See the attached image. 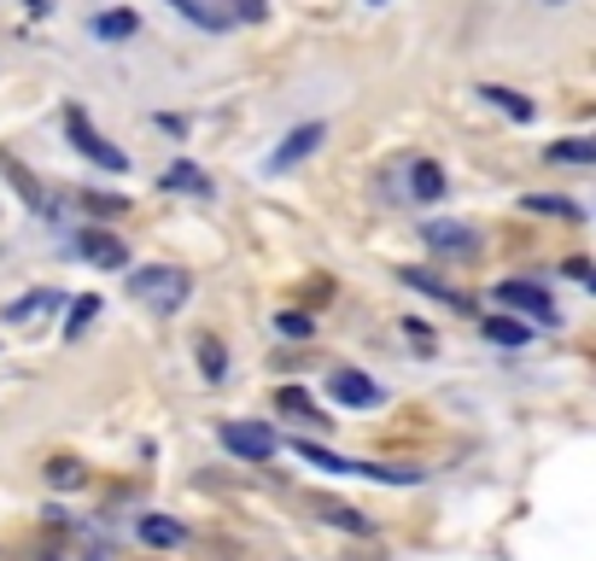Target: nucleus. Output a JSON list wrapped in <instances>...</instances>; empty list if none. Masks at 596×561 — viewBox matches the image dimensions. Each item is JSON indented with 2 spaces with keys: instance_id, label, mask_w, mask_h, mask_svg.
<instances>
[{
  "instance_id": "f257e3e1",
  "label": "nucleus",
  "mask_w": 596,
  "mask_h": 561,
  "mask_svg": "<svg viewBox=\"0 0 596 561\" xmlns=\"http://www.w3.org/2000/svg\"><path fill=\"white\" fill-rule=\"evenodd\" d=\"M129 299H140L153 316H176V310L194 299V281H188V269H176V263H140L129 276Z\"/></svg>"
},
{
  "instance_id": "f03ea898",
  "label": "nucleus",
  "mask_w": 596,
  "mask_h": 561,
  "mask_svg": "<svg viewBox=\"0 0 596 561\" xmlns=\"http://www.w3.org/2000/svg\"><path fill=\"white\" fill-rule=\"evenodd\" d=\"M65 141H71V147H76L82 158H88V164H100V170H112V176L129 170V153L112 147V141L88 123V112H82V106H71V112H65Z\"/></svg>"
},
{
  "instance_id": "7ed1b4c3",
  "label": "nucleus",
  "mask_w": 596,
  "mask_h": 561,
  "mask_svg": "<svg viewBox=\"0 0 596 561\" xmlns=\"http://www.w3.org/2000/svg\"><path fill=\"white\" fill-rule=\"evenodd\" d=\"M217 439H222L229 456H240V463H270V456L281 450L275 427H263V422H222Z\"/></svg>"
},
{
  "instance_id": "20e7f679",
  "label": "nucleus",
  "mask_w": 596,
  "mask_h": 561,
  "mask_svg": "<svg viewBox=\"0 0 596 561\" xmlns=\"http://www.w3.org/2000/svg\"><path fill=\"white\" fill-rule=\"evenodd\" d=\"M322 141H327V129H322V123H299V129L293 135H286L281 141V147L270 153V158H263V170H293V164H304V158H311V153H322Z\"/></svg>"
},
{
  "instance_id": "39448f33",
  "label": "nucleus",
  "mask_w": 596,
  "mask_h": 561,
  "mask_svg": "<svg viewBox=\"0 0 596 561\" xmlns=\"http://www.w3.org/2000/svg\"><path fill=\"white\" fill-rule=\"evenodd\" d=\"M498 304L526 310V316H539L544 328H556V299H550L539 281H498Z\"/></svg>"
},
{
  "instance_id": "423d86ee",
  "label": "nucleus",
  "mask_w": 596,
  "mask_h": 561,
  "mask_svg": "<svg viewBox=\"0 0 596 561\" xmlns=\"http://www.w3.org/2000/svg\"><path fill=\"white\" fill-rule=\"evenodd\" d=\"M327 392L345 404V409H380L386 404V392L368 381V374H357V368H339V374H327Z\"/></svg>"
},
{
  "instance_id": "0eeeda50",
  "label": "nucleus",
  "mask_w": 596,
  "mask_h": 561,
  "mask_svg": "<svg viewBox=\"0 0 596 561\" xmlns=\"http://www.w3.org/2000/svg\"><path fill=\"white\" fill-rule=\"evenodd\" d=\"M421 240H427V252H439V258H474L480 252V235L462 222H427Z\"/></svg>"
},
{
  "instance_id": "6e6552de",
  "label": "nucleus",
  "mask_w": 596,
  "mask_h": 561,
  "mask_svg": "<svg viewBox=\"0 0 596 561\" xmlns=\"http://www.w3.org/2000/svg\"><path fill=\"white\" fill-rule=\"evenodd\" d=\"M76 258H88L100 269H123V263H129V246H123L117 235H106V228H82V235H76Z\"/></svg>"
},
{
  "instance_id": "1a4fd4ad",
  "label": "nucleus",
  "mask_w": 596,
  "mask_h": 561,
  "mask_svg": "<svg viewBox=\"0 0 596 561\" xmlns=\"http://www.w3.org/2000/svg\"><path fill=\"white\" fill-rule=\"evenodd\" d=\"M311 509H316V521H322V527H334V532H352V538H368V532H375V521H368L363 509L339 503V497H316Z\"/></svg>"
},
{
  "instance_id": "9d476101",
  "label": "nucleus",
  "mask_w": 596,
  "mask_h": 561,
  "mask_svg": "<svg viewBox=\"0 0 596 561\" xmlns=\"http://www.w3.org/2000/svg\"><path fill=\"white\" fill-rule=\"evenodd\" d=\"M135 538H140L147 550H181V544H188V527H181L176 515H140V521H135Z\"/></svg>"
},
{
  "instance_id": "9b49d317",
  "label": "nucleus",
  "mask_w": 596,
  "mask_h": 561,
  "mask_svg": "<svg viewBox=\"0 0 596 561\" xmlns=\"http://www.w3.org/2000/svg\"><path fill=\"white\" fill-rule=\"evenodd\" d=\"M158 187H164V194H188V199H211V176H205L199 164H188V158H176L170 170L158 176Z\"/></svg>"
},
{
  "instance_id": "f8f14e48",
  "label": "nucleus",
  "mask_w": 596,
  "mask_h": 561,
  "mask_svg": "<svg viewBox=\"0 0 596 561\" xmlns=\"http://www.w3.org/2000/svg\"><path fill=\"white\" fill-rule=\"evenodd\" d=\"M0 170H7V176L18 181V194H24L30 211H41V217H53V211H59V199L48 194V187H35V176H30V170H24V164H18L12 153H0Z\"/></svg>"
},
{
  "instance_id": "ddd939ff",
  "label": "nucleus",
  "mask_w": 596,
  "mask_h": 561,
  "mask_svg": "<svg viewBox=\"0 0 596 561\" xmlns=\"http://www.w3.org/2000/svg\"><path fill=\"white\" fill-rule=\"evenodd\" d=\"M398 281L404 287H416V293H427V299H439V304H450V310H468V293H457V287H445L433 269H398Z\"/></svg>"
},
{
  "instance_id": "4468645a",
  "label": "nucleus",
  "mask_w": 596,
  "mask_h": 561,
  "mask_svg": "<svg viewBox=\"0 0 596 561\" xmlns=\"http://www.w3.org/2000/svg\"><path fill=\"white\" fill-rule=\"evenodd\" d=\"M59 304H65V293H59V287H35V293L12 299V304H7V316H0V322H30V316H53Z\"/></svg>"
},
{
  "instance_id": "2eb2a0df",
  "label": "nucleus",
  "mask_w": 596,
  "mask_h": 561,
  "mask_svg": "<svg viewBox=\"0 0 596 561\" xmlns=\"http://www.w3.org/2000/svg\"><path fill=\"white\" fill-rule=\"evenodd\" d=\"M480 100H485V106H498V112H503L509 123H532V117H539V106H532L526 94L503 89V82H485V89H480Z\"/></svg>"
},
{
  "instance_id": "dca6fc26",
  "label": "nucleus",
  "mask_w": 596,
  "mask_h": 561,
  "mask_svg": "<svg viewBox=\"0 0 596 561\" xmlns=\"http://www.w3.org/2000/svg\"><path fill=\"white\" fill-rule=\"evenodd\" d=\"M450 187H445V170L433 158H416L409 164V199H421V205H433V199H445Z\"/></svg>"
},
{
  "instance_id": "f3484780",
  "label": "nucleus",
  "mask_w": 596,
  "mask_h": 561,
  "mask_svg": "<svg viewBox=\"0 0 596 561\" xmlns=\"http://www.w3.org/2000/svg\"><path fill=\"white\" fill-rule=\"evenodd\" d=\"M194 357H199L205 386H222V381H229V351H222L217 334H199V340H194Z\"/></svg>"
},
{
  "instance_id": "a211bd4d",
  "label": "nucleus",
  "mask_w": 596,
  "mask_h": 561,
  "mask_svg": "<svg viewBox=\"0 0 596 561\" xmlns=\"http://www.w3.org/2000/svg\"><path fill=\"white\" fill-rule=\"evenodd\" d=\"M293 456H299V463H311V468H322V474H357V463H352V456H334V450H322L316 439H293Z\"/></svg>"
},
{
  "instance_id": "6ab92c4d",
  "label": "nucleus",
  "mask_w": 596,
  "mask_h": 561,
  "mask_svg": "<svg viewBox=\"0 0 596 561\" xmlns=\"http://www.w3.org/2000/svg\"><path fill=\"white\" fill-rule=\"evenodd\" d=\"M544 158H550V164H596V135H567V141H550Z\"/></svg>"
},
{
  "instance_id": "aec40b11",
  "label": "nucleus",
  "mask_w": 596,
  "mask_h": 561,
  "mask_svg": "<svg viewBox=\"0 0 596 561\" xmlns=\"http://www.w3.org/2000/svg\"><path fill=\"white\" fill-rule=\"evenodd\" d=\"M480 334H485L491 345H526V340H532V328H526V322H515V316H485V322H480Z\"/></svg>"
},
{
  "instance_id": "412c9836",
  "label": "nucleus",
  "mask_w": 596,
  "mask_h": 561,
  "mask_svg": "<svg viewBox=\"0 0 596 561\" xmlns=\"http://www.w3.org/2000/svg\"><path fill=\"white\" fill-rule=\"evenodd\" d=\"M48 486L53 491H76V486H88V468H82L76 456H53V463H48Z\"/></svg>"
},
{
  "instance_id": "4be33fe9",
  "label": "nucleus",
  "mask_w": 596,
  "mask_h": 561,
  "mask_svg": "<svg viewBox=\"0 0 596 561\" xmlns=\"http://www.w3.org/2000/svg\"><path fill=\"white\" fill-rule=\"evenodd\" d=\"M170 7H176L181 18H194L199 30H229V12L211 7V0H170Z\"/></svg>"
},
{
  "instance_id": "5701e85b",
  "label": "nucleus",
  "mask_w": 596,
  "mask_h": 561,
  "mask_svg": "<svg viewBox=\"0 0 596 561\" xmlns=\"http://www.w3.org/2000/svg\"><path fill=\"white\" fill-rule=\"evenodd\" d=\"M135 30H140V24H135V12H123V7L94 18V35H100V41H129Z\"/></svg>"
},
{
  "instance_id": "b1692460",
  "label": "nucleus",
  "mask_w": 596,
  "mask_h": 561,
  "mask_svg": "<svg viewBox=\"0 0 596 561\" xmlns=\"http://www.w3.org/2000/svg\"><path fill=\"white\" fill-rule=\"evenodd\" d=\"M100 316V299L94 293H82V299H71V310H65V340H82L88 334V322Z\"/></svg>"
},
{
  "instance_id": "393cba45",
  "label": "nucleus",
  "mask_w": 596,
  "mask_h": 561,
  "mask_svg": "<svg viewBox=\"0 0 596 561\" xmlns=\"http://www.w3.org/2000/svg\"><path fill=\"white\" fill-rule=\"evenodd\" d=\"M521 205H526V211H544V217H567V222H579V205L562 199V194H526Z\"/></svg>"
},
{
  "instance_id": "a878e982",
  "label": "nucleus",
  "mask_w": 596,
  "mask_h": 561,
  "mask_svg": "<svg viewBox=\"0 0 596 561\" xmlns=\"http://www.w3.org/2000/svg\"><path fill=\"white\" fill-rule=\"evenodd\" d=\"M275 409H286V415H304V422H322V409H316L311 398H304L299 386H281V392H275Z\"/></svg>"
},
{
  "instance_id": "bb28decb",
  "label": "nucleus",
  "mask_w": 596,
  "mask_h": 561,
  "mask_svg": "<svg viewBox=\"0 0 596 561\" xmlns=\"http://www.w3.org/2000/svg\"><path fill=\"white\" fill-rule=\"evenodd\" d=\"M275 334H281V340H311L316 322L304 316V310H281V316H275Z\"/></svg>"
},
{
  "instance_id": "cd10ccee",
  "label": "nucleus",
  "mask_w": 596,
  "mask_h": 561,
  "mask_svg": "<svg viewBox=\"0 0 596 561\" xmlns=\"http://www.w3.org/2000/svg\"><path fill=\"white\" fill-rule=\"evenodd\" d=\"M82 205H88L94 217H123V211H129V199H123V194H100V187H88Z\"/></svg>"
},
{
  "instance_id": "c85d7f7f",
  "label": "nucleus",
  "mask_w": 596,
  "mask_h": 561,
  "mask_svg": "<svg viewBox=\"0 0 596 561\" xmlns=\"http://www.w3.org/2000/svg\"><path fill=\"white\" fill-rule=\"evenodd\" d=\"M398 328H404V340H409V345H416V351H421V357H427V351H439V340H433V328H427V322H416V316H404Z\"/></svg>"
},
{
  "instance_id": "c756f323",
  "label": "nucleus",
  "mask_w": 596,
  "mask_h": 561,
  "mask_svg": "<svg viewBox=\"0 0 596 561\" xmlns=\"http://www.w3.org/2000/svg\"><path fill=\"white\" fill-rule=\"evenodd\" d=\"M222 12L240 18V24H263V18H270V0H229Z\"/></svg>"
},
{
  "instance_id": "7c9ffc66",
  "label": "nucleus",
  "mask_w": 596,
  "mask_h": 561,
  "mask_svg": "<svg viewBox=\"0 0 596 561\" xmlns=\"http://www.w3.org/2000/svg\"><path fill=\"white\" fill-rule=\"evenodd\" d=\"M567 276H579V281L590 287V293H596V263H585V258H573V263H567Z\"/></svg>"
},
{
  "instance_id": "2f4dec72",
  "label": "nucleus",
  "mask_w": 596,
  "mask_h": 561,
  "mask_svg": "<svg viewBox=\"0 0 596 561\" xmlns=\"http://www.w3.org/2000/svg\"><path fill=\"white\" fill-rule=\"evenodd\" d=\"M24 7H30V12H48V0H24Z\"/></svg>"
},
{
  "instance_id": "473e14b6",
  "label": "nucleus",
  "mask_w": 596,
  "mask_h": 561,
  "mask_svg": "<svg viewBox=\"0 0 596 561\" xmlns=\"http://www.w3.org/2000/svg\"><path fill=\"white\" fill-rule=\"evenodd\" d=\"M544 7H562V0H544Z\"/></svg>"
},
{
  "instance_id": "72a5a7b5",
  "label": "nucleus",
  "mask_w": 596,
  "mask_h": 561,
  "mask_svg": "<svg viewBox=\"0 0 596 561\" xmlns=\"http://www.w3.org/2000/svg\"><path fill=\"white\" fill-rule=\"evenodd\" d=\"M368 7H386V0H368Z\"/></svg>"
}]
</instances>
